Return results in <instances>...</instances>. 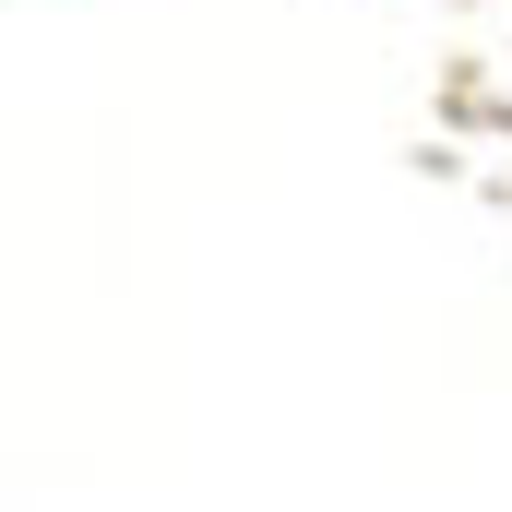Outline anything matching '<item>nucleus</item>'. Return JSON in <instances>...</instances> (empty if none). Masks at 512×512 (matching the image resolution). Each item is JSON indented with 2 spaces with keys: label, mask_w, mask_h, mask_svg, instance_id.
Listing matches in <instances>:
<instances>
[]
</instances>
